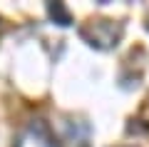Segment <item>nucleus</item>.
Listing matches in <instances>:
<instances>
[{
	"mask_svg": "<svg viewBox=\"0 0 149 147\" xmlns=\"http://www.w3.org/2000/svg\"><path fill=\"white\" fill-rule=\"evenodd\" d=\"M80 35L85 37L90 45L100 47V50H107V47H114L122 37V25L114 20H92L87 23L80 30Z\"/></svg>",
	"mask_w": 149,
	"mask_h": 147,
	"instance_id": "1",
	"label": "nucleus"
},
{
	"mask_svg": "<svg viewBox=\"0 0 149 147\" xmlns=\"http://www.w3.org/2000/svg\"><path fill=\"white\" fill-rule=\"evenodd\" d=\"M47 10H50V18H52L57 25H70V23H72V18H70L67 8H65L62 3H50Z\"/></svg>",
	"mask_w": 149,
	"mask_h": 147,
	"instance_id": "2",
	"label": "nucleus"
},
{
	"mask_svg": "<svg viewBox=\"0 0 149 147\" xmlns=\"http://www.w3.org/2000/svg\"><path fill=\"white\" fill-rule=\"evenodd\" d=\"M147 30H149V23H147Z\"/></svg>",
	"mask_w": 149,
	"mask_h": 147,
	"instance_id": "3",
	"label": "nucleus"
}]
</instances>
